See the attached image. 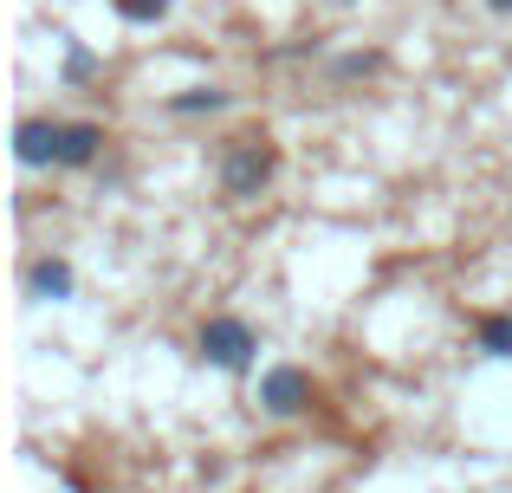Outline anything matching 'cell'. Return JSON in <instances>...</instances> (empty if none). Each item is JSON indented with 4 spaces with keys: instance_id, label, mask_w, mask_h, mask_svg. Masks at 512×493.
I'll return each mask as SVG.
<instances>
[{
    "instance_id": "cell-1",
    "label": "cell",
    "mask_w": 512,
    "mask_h": 493,
    "mask_svg": "<svg viewBox=\"0 0 512 493\" xmlns=\"http://www.w3.org/2000/svg\"><path fill=\"white\" fill-rule=\"evenodd\" d=\"M214 176H221L227 202H253V195H266V182L279 176V143L266 137V130H240V137H227Z\"/></svg>"
},
{
    "instance_id": "cell-2",
    "label": "cell",
    "mask_w": 512,
    "mask_h": 493,
    "mask_svg": "<svg viewBox=\"0 0 512 493\" xmlns=\"http://www.w3.org/2000/svg\"><path fill=\"white\" fill-rule=\"evenodd\" d=\"M195 351H201V364H214V370H227V377H240V370H253V351H260V338H253L247 318L214 312L208 325H201Z\"/></svg>"
},
{
    "instance_id": "cell-3",
    "label": "cell",
    "mask_w": 512,
    "mask_h": 493,
    "mask_svg": "<svg viewBox=\"0 0 512 493\" xmlns=\"http://www.w3.org/2000/svg\"><path fill=\"white\" fill-rule=\"evenodd\" d=\"M312 370H299V364H273V370H266V377H260V409H266V416H279V422H286V416H305V409H312Z\"/></svg>"
},
{
    "instance_id": "cell-4",
    "label": "cell",
    "mask_w": 512,
    "mask_h": 493,
    "mask_svg": "<svg viewBox=\"0 0 512 493\" xmlns=\"http://www.w3.org/2000/svg\"><path fill=\"white\" fill-rule=\"evenodd\" d=\"M59 130L65 124H52V117H26L20 124V137H13V156H20L26 169H59Z\"/></svg>"
},
{
    "instance_id": "cell-5",
    "label": "cell",
    "mask_w": 512,
    "mask_h": 493,
    "mask_svg": "<svg viewBox=\"0 0 512 493\" xmlns=\"http://www.w3.org/2000/svg\"><path fill=\"white\" fill-rule=\"evenodd\" d=\"M26 292H33L39 305H59V299L78 292V273L65 260H33V266H26Z\"/></svg>"
},
{
    "instance_id": "cell-6",
    "label": "cell",
    "mask_w": 512,
    "mask_h": 493,
    "mask_svg": "<svg viewBox=\"0 0 512 493\" xmlns=\"http://www.w3.org/2000/svg\"><path fill=\"white\" fill-rule=\"evenodd\" d=\"M104 156V130L98 124H65L59 130V169H91Z\"/></svg>"
},
{
    "instance_id": "cell-7",
    "label": "cell",
    "mask_w": 512,
    "mask_h": 493,
    "mask_svg": "<svg viewBox=\"0 0 512 493\" xmlns=\"http://www.w3.org/2000/svg\"><path fill=\"white\" fill-rule=\"evenodd\" d=\"M474 344H480V357H493V364H512V312H480Z\"/></svg>"
},
{
    "instance_id": "cell-8",
    "label": "cell",
    "mask_w": 512,
    "mask_h": 493,
    "mask_svg": "<svg viewBox=\"0 0 512 493\" xmlns=\"http://www.w3.org/2000/svg\"><path fill=\"white\" fill-rule=\"evenodd\" d=\"M221 104H227V91L188 85V91H175V98H169V111H175V117H208V111H221Z\"/></svg>"
},
{
    "instance_id": "cell-9",
    "label": "cell",
    "mask_w": 512,
    "mask_h": 493,
    "mask_svg": "<svg viewBox=\"0 0 512 493\" xmlns=\"http://www.w3.org/2000/svg\"><path fill=\"white\" fill-rule=\"evenodd\" d=\"M117 7V20H130V26H156V20H169V0H111Z\"/></svg>"
},
{
    "instance_id": "cell-10",
    "label": "cell",
    "mask_w": 512,
    "mask_h": 493,
    "mask_svg": "<svg viewBox=\"0 0 512 493\" xmlns=\"http://www.w3.org/2000/svg\"><path fill=\"white\" fill-rule=\"evenodd\" d=\"M59 78H65V85H85V78H98V52H91V46H65Z\"/></svg>"
},
{
    "instance_id": "cell-11",
    "label": "cell",
    "mask_w": 512,
    "mask_h": 493,
    "mask_svg": "<svg viewBox=\"0 0 512 493\" xmlns=\"http://www.w3.org/2000/svg\"><path fill=\"white\" fill-rule=\"evenodd\" d=\"M331 72H338V78H370V72H383V52H344Z\"/></svg>"
},
{
    "instance_id": "cell-12",
    "label": "cell",
    "mask_w": 512,
    "mask_h": 493,
    "mask_svg": "<svg viewBox=\"0 0 512 493\" xmlns=\"http://www.w3.org/2000/svg\"><path fill=\"white\" fill-rule=\"evenodd\" d=\"M487 7H493V13H512V0H487Z\"/></svg>"
}]
</instances>
